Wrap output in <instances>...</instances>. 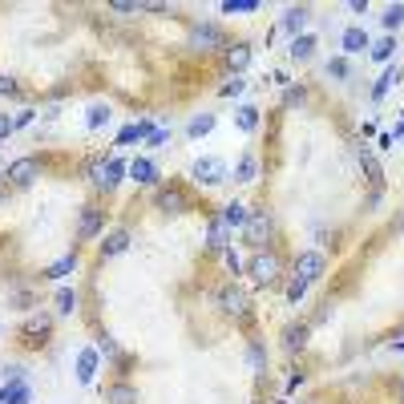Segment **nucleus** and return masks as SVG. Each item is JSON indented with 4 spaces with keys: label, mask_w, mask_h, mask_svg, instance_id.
Masks as SVG:
<instances>
[{
    "label": "nucleus",
    "mask_w": 404,
    "mask_h": 404,
    "mask_svg": "<svg viewBox=\"0 0 404 404\" xmlns=\"http://www.w3.org/2000/svg\"><path fill=\"white\" fill-rule=\"evenodd\" d=\"M109 8H114V12H121V17H125V12H138V8H142V4H130V0H114V4H109Z\"/></svg>",
    "instance_id": "nucleus-45"
},
{
    "label": "nucleus",
    "mask_w": 404,
    "mask_h": 404,
    "mask_svg": "<svg viewBox=\"0 0 404 404\" xmlns=\"http://www.w3.org/2000/svg\"><path fill=\"white\" fill-rule=\"evenodd\" d=\"M222 61H227V69L235 73V77H243V69L251 65V45H227L222 49Z\"/></svg>",
    "instance_id": "nucleus-18"
},
{
    "label": "nucleus",
    "mask_w": 404,
    "mask_h": 404,
    "mask_svg": "<svg viewBox=\"0 0 404 404\" xmlns=\"http://www.w3.org/2000/svg\"><path fill=\"white\" fill-rule=\"evenodd\" d=\"M243 89H247V81H243V77H231V81H227V85H222L218 94H222V97H238Z\"/></svg>",
    "instance_id": "nucleus-41"
},
{
    "label": "nucleus",
    "mask_w": 404,
    "mask_h": 404,
    "mask_svg": "<svg viewBox=\"0 0 404 404\" xmlns=\"http://www.w3.org/2000/svg\"><path fill=\"white\" fill-rule=\"evenodd\" d=\"M247 275H251L259 287H271L275 279H279V259H275L271 251H255L251 263H247Z\"/></svg>",
    "instance_id": "nucleus-5"
},
{
    "label": "nucleus",
    "mask_w": 404,
    "mask_h": 404,
    "mask_svg": "<svg viewBox=\"0 0 404 404\" xmlns=\"http://www.w3.org/2000/svg\"><path fill=\"white\" fill-rule=\"evenodd\" d=\"M53 304H57V315H73V311H77V304H81V295H77L73 287H57Z\"/></svg>",
    "instance_id": "nucleus-28"
},
{
    "label": "nucleus",
    "mask_w": 404,
    "mask_h": 404,
    "mask_svg": "<svg viewBox=\"0 0 404 404\" xmlns=\"http://www.w3.org/2000/svg\"><path fill=\"white\" fill-rule=\"evenodd\" d=\"M287 57H291V61H299V65H308L311 57H315V37H311V33L295 37V41H291V49H287Z\"/></svg>",
    "instance_id": "nucleus-23"
},
{
    "label": "nucleus",
    "mask_w": 404,
    "mask_h": 404,
    "mask_svg": "<svg viewBox=\"0 0 404 404\" xmlns=\"http://www.w3.org/2000/svg\"><path fill=\"white\" fill-rule=\"evenodd\" d=\"M109 404H138V388L134 384H114L109 388Z\"/></svg>",
    "instance_id": "nucleus-32"
},
{
    "label": "nucleus",
    "mask_w": 404,
    "mask_h": 404,
    "mask_svg": "<svg viewBox=\"0 0 404 404\" xmlns=\"http://www.w3.org/2000/svg\"><path fill=\"white\" fill-rule=\"evenodd\" d=\"M191 178L198 182V186H218V182H227V178H231V170H227L222 158L207 154V158H198V162L191 166Z\"/></svg>",
    "instance_id": "nucleus-3"
},
{
    "label": "nucleus",
    "mask_w": 404,
    "mask_h": 404,
    "mask_svg": "<svg viewBox=\"0 0 404 404\" xmlns=\"http://www.w3.org/2000/svg\"><path fill=\"white\" fill-rule=\"evenodd\" d=\"M8 380H24V368L21 364H4V384Z\"/></svg>",
    "instance_id": "nucleus-44"
},
{
    "label": "nucleus",
    "mask_w": 404,
    "mask_h": 404,
    "mask_svg": "<svg viewBox=\"0 0 404 404\" xmlns=\"http://www.w3.org/2000/svg\"><path fill=\"white\" fill-rule=\"evenodd\" d=\"M97 251H101V259H118V255H125V251H130V231H125V227L109 231V235L97 243Z\"/></svg>",
    "instance_id": "nucleus-14"
},
{
    "label": "nucleus",
    "mask_w": 404,
    "mask_h": 404,
    "mask_svg": "<svg viewBox=\"0 0 404 404\" xmlns=\"http://www.w3.org/2000/svg\"><path fill=\"white\" fill-rule=\"evenodd\" d=\"M356 158H360V166H364V174H368V182H372V191H384V170L376 162V154L368 146H356Z\"/></svg>",
    "instance_id": "nucleus-15"
},
{
    "label": "nucleus",
    "mask_w": 404,
    "mask_h": 404,
    "mask_svg": "<svg viewBox=\"0 0 404 404\" xmlns=\"http://www.w3.org/2000/svg\"><path fill=\"white\" fill-rule=\"evenodd\" d=\"M191 45L194 49H222V28L211 21H198L191 28Z\"/></svg>",
    "instance_id": "nucleus-13"
},
{
    "label": "nucleus",
    "mask_w": 404,
    "mask_h": 404,
    "mask_svg": "<svg viewBox=\"0 0 404 404\" xmlns=\"http://www.w3.org/2000/svg\"><path fill=\"white\" fill-rule=\"evenodd\" d=\"M275 235V218L267 211H251V218H247V227H243V238H247V247H255V251H263V243Z\"/></svg>",
    "instance_id": "nucleus-4"
},
{
    "label": "nucleus",
    "mask_w": 404,
    "mask_h": 404,
    "mask_svg": "<svg viewBox=\"0 0 404 404\" xmlns=\"http://www.w3.org/2000/svg\"><path fill=\"white\" fill-rule=\"evenodd\" d=\"M4 194H8V186H4V182H0V202H4Z\"/></svg>",
    "instance_id": "nucleus-51"
},
{
    "label": "nucleus",
    "mask_w": 404,
    "mask_h": 404,
    "mask_svg": "<svg viewBox=\"0 0 404 404\" xmlns=\"http://www.w3.org/2000/svg\"><path fill=\"white\" fill-rule=\"evenodd\" d=\"M33 121H37V109H21V114L12 118V125H17V130H24V125H33Z\"/></svg>",
    "instance_id": "nucleus-42"
},
{
    "label": "nucleus",
    "mask_w": 404,
    "mask_h": 404,
    "mask_svg": "<svg viewBox=\"0 0 404 404\" xmlns=\"http://www.w3.org/2000/svg\"><path fill=\"white\" fill-rule=\"evenodd\" d=\"M4 178H8L12 186H33V182L41 178V158H17L12 166L4 170Z\"/></svg>",
    "instance_id": "nucleus-8"
},
{
    "label": "nucleus",
    "mask_w": 404,
    "mask_h": 404,
    "mask_svg": "<svg viewBox=\"0 0 404 404\" xmlns=\"http://www.w3.org/2000/svg\"><path fill=\"white\" fill-rule=\"evenodd\" d=\"M396 231H401V235H404V211L396 214Z\"/></svg>",
    "instance_id": "nucleus-50"
},
{
    "label": "nucleus",
    "mask_w": 404,
    "mask_h": 404,
    "mask_svg": "<svg viewBox=\"0 0 404 404\" xmlns=\"http://www.w3.org/2000/svg\"><path fill=\"white\" fill-rule=\"evenodd\" d=\"M308 17H311V8H304V4H299V8H287V12H283V33H291V41H295V37H304V24H308Z\"/></svg>",
    "instance_id": "nucleus-22"
},
{
    "label": "nucleus",
    "mask_w": 404,
    "mask_h": 404,
    "mask_svg": "<svg viewBox=\"0 0 404 404\" xmlns=\"http://www.w3.org/2000/svg\"><path fill=\"white\" fill-rule=\"evenodd\" d=\"M396 138H404V118L396 121V130H392V142H396Z\"/></svg>",
    "instance_id": "nucleus-48"
},
{
    "label": "nucleus",
    "mask_w": 404,
    "mask_h": 404,
    "mask_svg": "<svg viewBox=\"0 0 404 404\" xmlns=\"http://www.w3.org/2000/svg\"><path fill=\"white\" fill-rule=\"evenodd\" d=\"M170 134H174V125H158V130L146 138V150H162V146L170 142Z\"/></svg>",
    "instance_id": "nucleus-38"
},
{
    "label": "nucleus",
    "mask_w": 404,
    "mask_h": 404,
    "mask_svg": "<svg viewBox=\"0 0 404 404\" xmlns=\"http://www.w3.org/2000/svg\"><path fill=\"white\" fill-rule=\"evenodd\" d=\"M130 174V162L118 158V154H109V158H97L94 166H89V182H94L97 191H118V182Z\"/></svg>",
    "instance_id": "nucleus-1"
},
{
    "label": "nucleus",
    "mask_w": 404,
    "mask_h": 404,
    "mask_svg": "<svg viewBox=\"0 0 404 404\" xmlns=\"http://www.w3.org/2000/svg\"><path fill=\"white\" fill-rule=\"evenodd\" d=\"M392 348H401V352H404V332H396V335H392Z\"/></svg>",
    "instance_id": "nucleus-49"
},
{
    "label": "nucleus",
    "mask_w": 404,
    "mask_h": 404,
    "mask_svg": "<svg viewBox=\"0 0 404 404\" xmlns=\"http://www.w3.org/2000/svg\"><path fill=\"white\" fill-rule=\"evenodd\" d=\"M324 271H328V259L319 255V251H304V255H295V279H304V283H315V279H324Z\"/></svg>",
    "instance_id": "nucleus-6"
},
{
    "label": "nucleus",
    "mask_w": 404,
    "mask_h": 404,
    "mask_svg": "<svg viewBox=\"0 0 404 404\" xmlns=\"http://www.w3.org/2000/svg\"><path fill=\"white\" fill-rule=\"evenodd\" d=\"M222 259H227V267H231L235 275H238V271H247V267H243V259H238V255H235V251H231V247L222 251Z\"/></svg>",
    "instance_id": "nucleus-43"
},
{
    "label": "nucleus",
    "mask_w": 404,
    "mask_h": 404,
    "mask_svg": "<svg viewBox=\"0 0 404 404\" xmlns=\"http://www.w3.org/2000/svg\"><path fill=\"white\" fill-rule=\"evenodd\" d=\"M154 207L162 214H182V211H191V198H186V191H178V186H158L154 191Z\"/></svg>",
    "instance_id": "nucleus-7"
},
{
    "label": "nucleus",
    "mask_w": 404,
    "mask_h": 404,
    "mask_svg": "<svg viewBox=\"0 0 404 404\" xmlns=\"http://www.w3.org/2000/svg\"><path fill=\"white\" fill-rule=\"evenodd\" d=\"M368 53H372V61H392V53H396V41H392V37H380V41L368 49Z\"/></svg>",
    "instance_id": "nucleus-35"
},
{
    "label": "nucleus",
    "mask_w": 404,
    "mask_h": 404,
    "mask_svg": "<svg viewBox=\"0 0 404 404\" xmlns=\"http://www.w3.org/2000/svg\"><path fill=\"white\" fill-rule=\"evenodd\" d=\"M235 125L243 130V134H255V130H259V105H238Z\"/></svg>",
    "instance_id": "nucleus-27"
},
{
    "label": "nucleus",
    "mask_w": 404,
    "mask_h": 404,
    "mask_svg": "<svg viewBox=\"0 0 404 404\" xmlns=\"http://www.w3.org/2000/svg\"><path fill=\"white\" fill-rule=\"evenodd\" d=\"M364 49H372L368 28H364V24H348V28L340 33V53H344V57H360Z\"/></svg>",
    "instance_id": "nucleus-10"
},
{
    "label": "nucleus",
    "mask_w": 404,
    "mask_h": 404,
    "mask_svg": "<svg viewBox=\"0 0 404 404\" xmlns=\"http://www.w3.org/2000/svg\"><path fill=\"white\" fill-rule=\"evenodd\" d=\"M401 65H388V69L380 73V81H376V85H372V101H384V97L392 94V89H396V85H401Z\"/></svg>",
    "instance_id": "nucleus-20"
},
{
    "label": "nucleus",
    "mask_w": 404,
    "mask_h": 404,
    "mask_svg": "<svg viewBox=\"0 0 404 404\" xmlns=\"http://www.w3.org/2000/svg\"><path fill=\"white\" fill-rule=\"evenodd\" d=\"M218 218H222V222H227L231 231H243V227H247V218H251V211H247L243 202H227V207H222V214H218Z\"/></svg>",
    "instance_id": "nucleus-25"
},
{
    "label": "nucleus",
    "mask_w": 404,
    "mask_h": 404,
    "mask_svg": "<svg viewBox=\"0 0 404 404\" xmlns=\"http://www.w3.org/2000/svg\"><path fill=\"white\" fill-rule=\"evenodd\" d=\"M308 335H311L308 324H291V328L283 332V348H287V352H299V348L308 344Z\"/></svg>",
    "instance_id": "nucleus-29"
},
{
    "label": "nucleus",
    "mask_w": 404,
    "mask_h": 404,
    "mask_svg": "<svg viewBox=\"0 0 404 404\" xmlns=\"http://www.w3.org/2000/svg\"><path fill=\"white\" fill-rule=\"evenodd\" d=\"M97 368H101V352H97V344L94 348H81V352H77V384H94Z\"/></svg>",
    "instance_id": "nucleus-12"
},
{
    "label": "nucleus",
    "mask_w": 404,
    "mask_h": 404,
    "mask_svg": "<svg viewBox=\"0 0 404 404\" xmlns=\"http://www.w3.org/2000/svg\"><path fill=\"white\" fill-rule=\"evenodd\" d=\"M304 295H308V283H304V279H291V283H287V304H299Z\"/></svg>",
    "instance_id": "nucleus-40"
},
{
    "label": "nucleus",
    "mask_w": 404,
    "mask_h": 404,
    "mask_svg": "<svg viewBox=\"0 0 404 404\" xmlns=\"http://www.w3.org/2000/svg\"><path fill=\"white\" fill-rule=\"evenodd\" d=\"M263 4L259 0H222V12L227 17H235V12H259Z\"/></svg>",
    "instance_id": "nucleus-33"
},
{
    "label": "nucleus",
    "mask_w": 404,
    "mask_h": 404,
    "mask_svg": "<svg viewBox=\"0 0 404 404\" xmlns=\"http://www.w3.org/2000/svg\"><path fill=\"white\" fill-rule=\"evenodd\" d=\"M49 332H53V315L49 311H28V319H24V328H21L24 344H45Z\"/></svg>",
    "instance_id": "nucleus-9"
},
{
    "label": "nucleus",
    "mask_w": 404,
    "mask_h": 404,
    "mask_svg": "<svg viewBox=\"0 0 404 404\" xmlns=\"http://www.w3.org/2000/svg\"><path fill=\"white\" fill-rule=\"evenodd\" d=\"M109 118H114V109H109V105H101V101H94V105H89V109H85V130H105V125H109Z\"/></svg>",
    "instance_id": "nucleus-24"
},
{
    "label": "nucleus",
    "mask_w": 404,
    "mask_h": 404,
    "mask_svg": "<svg viewBox=\"0 0 404 404\" xmlns=\"http://www.w3.org/2000/svg\"><path fill=\"white\" fill-rule=\"evenodd\" d=\"M304 101H308V89L304 85H287L283 89V109H299Z\"/></svg>",
    "instance_id": "nucleus-34"
},
{
    "label": "nucleus",
    "mask_w": 404,
    "mask_h": 404,
    "mask_svg": "<svg viewBox=\"0 0 404 404\" xmlns=\"http://www.w3.org/2000/svg\"><path fill=\"white\" fill-rule=\"evenodd\" d=\"M247 364H251V368H255V372H267V348H263L259 340H251V344H247Z\"/></svg>",
    "instance_id": "nucleus-30"
},
{
    "label": "nucleus",
    "mask_w": 404,
    "mask_h": 404,
    "mask_svg": "<svg viewBox=\"0 0 404 404\" xmlns=\"http://www.w3.org/2000/svg\"><path fill=\"white\" fill-rule=\"evenodd\" d=\"M328 77L344 81V77H348V57H332V61H328Z\"/></svg>",
    "instance_id": "nucleus-39"
},
{
    "label": "nucleus",
    "mask_w": 404,
    "mask_h": 404,
    "mask_svg": "<svg viewBox=\"0 0 404 404\" xmlns=\"http://www.w3.org/2000/svg\"><path fill=\"white\" fill-rule=\"evenodd\" d=\"M17 94V81H12V77H4V73H0V97H12Z\"/></svg>",
    "instance_id": "nucleus-46"
},
{
    "label": "nucleus",
    "mask_w": 404,
    "mask_h": 404,
    "mask_svg": "<svg viewBox=\"0 0 404 404\" xmlns=\"http://www.w3.org/2000/svg\"><path fill=\"white\" fill-rule=\"evenodd\" d=\"M218 308H222V315H231V319L243 324V319H251V295L238 283H227L218 291Z\"/></svg>",
    "instance_id": "nucleus-2"
},
{
    "label": "nucleus",
    "mask_w": 404,
    "mask_h": 404,
    "mask_svg": "<svg viewBox=\"0 0 404 404\" xmlns=\"http://www.w3.org/2000/svg\"><path fill=\"white\" fill-rule=\"evenodd\" d=\"M380 21H384V28H388V33H392V28H401V24H404V4H388Z\"/></svg>",
    "instance_id": "nucleus-37"
},
{
    "label": "nucleus",
    "mask_w": 404,
    "mask_h": 404,
    "mask_svg": "<svg viewBox=\"0 0 404 404\" xmlns=\"http://www.w3.org/2000/svg\"><path fill=\"white\" fill-rule=\"evenodd\" d=\"M130 178H134L138 186H158L162 174H158V166H154L150 158H134V162H130Z\"/></svg>",
    "instance_id": "nucleus-17"
},
{
    "label": "nucleus",
    "mask_w": 404,
    "mask_h": 404,
    "mask_svg": "<svg viewBox=\"0 0 404 404\" xmlns=\"http://www.w3.org/2000/svg\"><path fill=\"white\" fill-rule=\"evenodd\" d=\"M0 166H4V162H0Z\"/></svg>",
    "instance_id": "nucleus-52"
},
{
    "label": "nucleus",
    "mask_w": 404,
    "mask_h": 404,
    "mask_svg": "<svg viewBox=\"0 0 404 404\" xmlns=\"http://www.w3.org/2000/svg\"><path fill=\"white\" fill-rule=\"evenodd\" d=\"M97 352H101V356H109V360H125V352H121L118 348V340H114V335H101V340H97Z\"/></svg>",
    "instance_id": "nucleus-36"
},
{
    "label": "nucleus",
    "mask_w": 404,
    "mask_h": 404,
    "mask_svg": "<svg viewBox=\"0 0 404 404\" xmlns=\"http://www.w3.org/2000/svg\"><path fill=\"white\" fill-rule=\"evenodd\" d=\"M101 227H105V211H101V207H94V202H89V207H81L77 238H85V243H89V238H97V235H101Z\"/></svg>",
    "instance_id": "nucleus-11"
},
{
    "label": "nucleus",
    "mask_w": 404,
    "mask_h": 404,
    "mask_svg": "<svg viewBox=\"0 0 404 404\" xmlns=\"http://www.w3.org/2000/svg\"><path fill=\"white\" fill-rule=\"evenodd\" d=\"M0 404H33V384L28 380H8L0 388Z\"/></svg>",
    "instance_id": "nucleus-16"
},
{
    "label": "nucleus",
    "mask_w": 404,
    "mask_h": 404,
    "mask_svg": "<svg viewBox=\"0 0 404 404\" xmlns=\"http://www.w3.org/2000/svg\"><path fill=\"white\" fill-rule=\"evenodd\" d=\"M73 271H77V251H73V255H61L57 263H49V267H45V279H53V283H65Z\"/></svg>",
    "instance_id": "nucleus-21"
},
{
    "label": "nucleus",
    "mask_w": 404,
    "mask_h": 404,
    "mask_svg": "<svg viewBox=\"0 0 404 404\" xmlns=\"http://www.w3.org/2000/svg\"><path fill=\"white\" fill-rule=\"evenodd\" d=\"M227 243H231V227L222 222V218H211V227H207V251H227Z\"/></svg>",
    "instance_id": "nucleus-19"
},
{
    "label": "nucleus",
    "mask_w": 404,
    "mask_h": 404,
    "mask_svg": "<svg viewBox=\"0 0 404 404\" xmlns=\"http://www.w3.org/2000/svg\"><path fill=\"white\" fill-rule=\"evenodd\" d=\"M255 178H259V158L247 150V154L235 162V182H255Z\"/></svg>",
    "instance_id": "nucleus-26"
},
{
    "label": "nucleus",
    "mask_w": 404,
    "mask_h": 404,
    "mask_svg": "<svg viewBox=\"0 0 404 404\" xmlns=\"http://www.w3.org/2000/svg\"><path fill=\"white\" fill-rule=\"evenodd\" d=\"M211 130H214V114H194L191 125H186V134H191V138H207Z\"/></svg>",
    "instance_id": "nucleus-31"
},
{
    "label": "nucleus",
    "mask_w": 404,
    "mask_h": 404,
    "mask_svg": "<svg viewBox=\"0 0 404 404\" xmlns=\"http://www.w3.org/2000/svg\"><path fill=\"white\" fill-rule=\"evenodd\" d=\"M8 134H17V125H12V118H8V114H0V142H4Z\"/></svg>",
    "instance_id": "nucleus-47"
}]
</instances>
